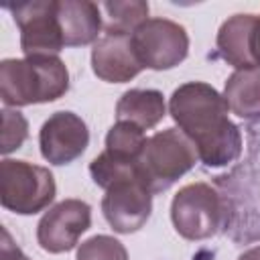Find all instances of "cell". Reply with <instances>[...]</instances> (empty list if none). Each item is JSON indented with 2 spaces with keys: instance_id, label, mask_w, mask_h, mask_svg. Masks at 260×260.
<instances>
[{
  "instance_id": "obj_18",
  "label": "cell",
  "mask_w": 260,
  "mask_h": 260,
  "mask_svg": "<svg viewBox=\"0 0 260 260\" xmlns=\"http://www.w3.org/2000/svg\"><path fill=\"white\" fill-rule=\"evenodd\" d=\"M89 175L98 187L104 191L110 189L114 183L124 181V179H140L138 175V160H124L108 154L106 150L98 154L89 162ZM142 181V179H140Z\"/></svg>"
},
{
  "instance_id": "obj_5",
  "label": "cell",
  "mask_w": 260,
  "mask_h": 260,
  "mask_svg": "<svg viewBox=\"0 0 260 260\" xmlns=\"http://www.w3.org/2000/svg\"><path fill=\"white\" fill-rule=\"evenodd\" d=\"M55 193L57 185L49 169L14 158L0 162V201L4 209L18 215H32L49 207Z\"/></svg>"
},
{
  "instance_id": "obj_3",
  "label": "cell",
  "mask_w": 260,
  "mask_h": 260,
  "mask_svg": "<svg viewBox=\"0 0 260 260\" xmlns=\"http://www.w3.org/2000/svg\"><path fill=\"white\" fill-rule=\"evenodd\" d=\"M199 160L197 148L179 128H167L146 138L138 158V175L148 191H167L177 179L189 173Z\"/></svg>"
},
{
  "instance_id": "obj_23",
  "label": "cell",
  "mask_w": 260,
  "mask_h": 260,
  "mask_svg": "<svg viewBox=\"0 0 260 260\" xmlns=\"http://www.w3.org/2000/svg\"><path fill=\"white\" fill-rule=\"evenodd\" d=\"M238 260H260V246H256V248H250V250H246Z\"/></svg>"
},
{
  "instance_id": "obj_15",
  "label": "cell",
  "mask_w": 260,
  "mask_h": 260,
  "mask_svg": "<svg viewBox=\"0 0 260 260\" xmlns=\"http://www.w3.org/2000/svg\"><path fill=\"white\" fill-rule=\"evenodd\" d=\"M230 112L246 120H260V67L234 71L223 85Z\"/></svg>"
},
{
  "instance_id": "obj_4",
  "label": "cell",
  "mask_w": 260,
  "mask_h": 260,
  "mask_svg": "<svg viewBox=\"0 0 260 260\" xmlns=\"http://www.w3.org/2000/svg\"><path fill=\"white\" fill-rule=\"evenodd\" d=\"M171 219L185 240H207L228 223V207L217 189L207 183H189L173 197Z\"/></svg>"
},
{
  "instance_id": "obj_17",
  "label": "cell",
  "mask_w": 260,
  "mask_h": 260,
  "mask_svg": "<svg viewBox=\"0 0 260 260\" xmlns=\"http://www.w3.org/2000/svg\"><path fill=\"white\" fill-rule=\"evenodd\" d=\"M144 144V130L130 122H116L106 134V152L116 158L138 160Z\"/></svg>"
},
{
  "instance_id": "obj_2",
  "label": "cell",
  "mask_w": 260,
  "mask_h": 260,
  "mask_svg": "<svg viewBox=\"0 0 260 260\" xmlns=\"http://www.w3.org/2000/svg\"><path fill=\"white\" fill-rule=\"evenodd\" d=\"M69 71L57 55H30L0 63V98L4 106H30L63 98Z\"/></svg>"
},
{
  "instance_id": "obj_10",
  "label": "cell",
  "mask_w": 260,
  "mask_h": 260,
  "mask_svg": "<svg viewBox=\"0 0 260 260\" xmlns=\"http://www.w3.org/2000/svg\"><path fill=\"white\" fill-rule=\"evenodd\" d=\"M41 154L51 165H69L79 158L89 144L87 124L73 112L51 114L39 132Z\"/></svg>"
},
{
  "instance_id": "obj_22",
  "label": "cell",
  "mask_w": 260,
  "mask_h": 260,
  "mask_svg": "<svg viewBox=\"0 0 260 260\" xmlns=\"http://www.w3.org/2000/svg\"><path fill=\"white\" fill-rule=\"evenodd\" d=\"M250 53H252L254 65L260 67V16L254 18V26H252V35H250Z\"/></svg>"
},
{
  "instance_id": "obj_12",
  "label": "cell",
  "mask_w": 260,
  "mask_h": 260,
  "mask_svg": "<svg viewBox=\"0 0 260 260\" xmlns=\"http://www.w3.org/2000/svg\"><path fill=\"white\" fill-rule=\"evenodd\" d=\"M57 18L65 47H83L100 39L102 8L89 0H57Z\"/></svg>"
},
{
  "instance_id": "obj_19",
  "label": "cell",
  "mask_w": 260,
  "mask_h": 260,
  "mask_svg": "<svg viewBox=\"0 0 260 260\" xmlns=\"http://www.w3.org/2000/svg\"><path fill=\"white\" fill-rule=\"evenodd\" d=\"M75 260H128V252L120 240L98 234L79 244Z\"/></svg>"
},
{
  "instance_id": "obj_6",
  "label": "cell",
  "mask_w": 260,
  "mask_h": 260,
  "mask_svg": "<svg viewBox=\"0 0 260 260\" xmlns=\"http://www.w3.org/2000/svg\"><path fill=\"white\" fill-rule=\"evenodd\" d=\"M132 47L144 69H173L189 53V35L175 20L148 18L132 32Z\"/></svg>"
},
{
  "instance_id": "obj_1",
  "label": "cell",
  "mask_w": 260,
  "mask_h": 260,
  "mask_svg": "<svg viewBox=\"0 0 260 260\" xmlns=\"http://www.w3.org/2000/svg\"><path fill=\"white\" fill-rule=\"evenodd\" d=\"M171 118L191 138L205 167H225L242 152L240 128L230 120L228 102L205 81L179 85L169 100Z\"/></svg>"
},
{
  "instance_id": "obj_13",
  "label": "cell",
  "mask_w": 260,
  "mask_h": 260,
  "mask_svg": "<svg viewBox=\"0 0 260 260\" xmlns=\"http://www.w3.org/2000/svg\"><path fill=\"white\" fill-rule=\"evenodd\" d=\"M256 14H234L217 30V51L225 63L238 69H254L250 35Z\"/></svg>"
},
{
  "instance_id": "obj_14",
  "label": "cell",
  "mask_w": 260,
  "mask_h": 260,
  "mask_svg": "<svg viewBox=\"0 0 260 260\" xmlns=\"http://www.w3.org/2000/svg\"><path fill=\"white\" fill-rule=\"evenodd\" d=\"M165 114L167 106L158 89H128L116 104L118 122H130L142 130L154 128Z\"/></svg>"
},
{
  "instance_id": "obj_21",
  "label": "cell",
  "mask_w": 260,
  "mask_h": 260,
  "mask_svg": "<svg viewBox=\"0 0 260 260\" xmlns=\"http://www.w3.org/2000/svg\"><path fill=\"white\" fill-rule=\"evenodd\" d=\"M0 260H30L12 240L6 228H2V242H0Z\"/></svg>"
},
{
  "instance_id": "obj_8",
  "label": "cell",
  "mask_w": 260,
  "mask_h": 260,
  "mask_svg": "<svg viewBox=\"0 0 260 260\" xmlns=\"http://www.w3.org/2000/svg\"><path fill=\"white\" fill-rule=\"evenodd\" d=\"M91 225V207L81 199H63L37 225V242L49 254H63L77 246Z\"/></svg>"
},
{
  "instance_id": "obj_11",
  "label": "cell",
  "mask_w": 260,
  "mask_h": 260,
  "mask_svg": "<svg viewBox=\"0 0 260 260\" xmlns=\"http://www.w3.org/2000/svg\"><path fill=\"white\" fill-rule=\"evenodd\" d=\"M91 69L102 81L108 83H126L134 79L144 67L134 53L132 35L104 32V37L93 43Z\"/></svg>"
},
{
  "instance_id": "obj_20",
  "label": "cell",
  "mask_w": 260,
  "mask_h": 260,
  "mask_svg": "<svg viewBox=\"0 0 260 260\" xmlns=\"http://www.w3.org/2000/svg\"><path fill=\"white\" fill-rule=\"evenodd\" d=\"M26 136H28L26 118L16 110L4 108L2 110V146H0V152L8 154V152L20 148L22 142L26 140Z\"/></svg>"
},
{
  "instance_id": "obj_16",
  "label": "cell",
  "mask_w": 260,
  "mask_h": 260,
  "mask_svg": "<svg viewBox=\"0 0 260 260\" xmlns=\"http://www.w3.org/2000/svg\"><path fill=\"white\" fill-rule=\"evenodd\" d=\"M100 8L108 16L106 32L132 35L142 22L148 20V2L142 0H114L100 4Z\"/></svg>"
},
{
  "instance_id": "obj_7",
  "label": "cell",
  "mask_w": 260,
  "mask_h": 260,
  "mask_svg": "<svg viewBox=\"0 0 260 260\" xmlns=\"http://www.w3.org/2000/svg\"><path fill=\"white\" fill-rule=\"evenodd\" d=\"M20 30V49L30 55H57L65 43L57 18V0H32L8 6Z\"/></svg>"
},
{
  "instance_id": "obj_9",
  "label": "cell",
  "mask_w": 260,
  "mask_h": 260,
  "mask_svg": "<svg viewBox=\"0 0 260 260\" xmlns=\"http://www.w3.org/2000/svg\"><path fill=\"white\" fill-rule=\"evenodd\" d=\"M102 211L118 234L138 232L152 213V193L140 179H124L106 189Z\"/></svg>"
}]
</instances>
